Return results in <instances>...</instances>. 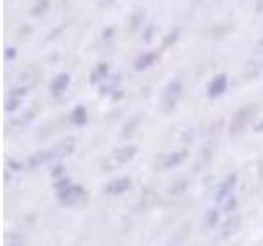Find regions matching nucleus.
<instances>
[{"label":"nucleus","instance_id":"f257e3e1","mask_svg":"<svg viewBox=\"0 0 263 246\" xmlns=\"http://www.w3.org/2000/svg\"><path fill=\"white\" fill-rule=\"evenodd\" d=\"M258 112V105L257 104H250V105H245L242 109H238L232 121H230V127H229V133L232 138L238 136L240 133H243L245 128L249 127V123L255 118V115Z\"/></svg>","mask_w":263,"mask_h":246},{"label":"nucleus","instance_id":"f03ea898","mask_svg":"<svg viewBox=\"0 0 263 246\" xmlns=\"http://www.w3.org/2000/svg\"><path fill=\"white\" fill-rule=\"evenodd\" d=\"M183 90H184L183 82L178 80V79L171 80L170 84L164 87V92L161 97V110L168 113L175 109L178 100H179V97L183 95Z\"/></svg>","mask_w":263,"mask_h":246},{"label":"nucleus","instance_id":"7ed1b4c3","mask_svg":"<svg viewBox=\"0 0 263 246\" xmlns=\"http://www.w3.org/2000/svg\"><path fill=\"white\" fill-rule=\"evenodd\" d=\"M58 202L64 207H72V205H81L87 200V191L82 186H71L64 191L58 192Z\"/></svg>","mask_w":263,"mask_h":246},{"label":"nucleus","instance_id":"20e7f679","mask_svg":"<svg viewBox=\"0 0 263 246\" xmlns=\"http://www.w3.org/2000/svg\"><path fill=\"white\" fill-rule=\"evenodd\" d=\"M138 151V148L135 145H127V146H122L119 150H115L110 153V156L107 158L105 161V168L107 169H115L122 166V164H127L132 159L135 158V154Z\"/></svg>","mask_w":263,"mask_h":246},{"label":"nucleus","instance_id":"39448f33","mask_svg":"<svg viewBox=\"0 0 263 246\" xmlns=\"http://www.w3.org/2000/svg\"><path fill=\"white\" fill-rule=\"evenodd\" d=\"M227 84H229L227 74H217V76L214 77L208 86V97L209 98L220 97L227 90Z\"/></svg>","mask_w":263,"mask_h":246},{"label":"nucleus","instance_id":"423d86ee","mask_svg":"<svg viewBox=\"0 0 263 246\" xmlns=\"http://www.w3.org/2000/svg\"><path fill=\"white\" fill-rule=\"evenodd\" d=\"M69 84H71V76L68 72H61L51 80V84H49V92H51L53 97H61L66 90H68Z\"/></svg>","mask_w":263,"mask_h":246},{"label":"nucleus","instance_id":"0eeeda50","mask_svg":"<svg viewBox=\"0 0 263 246\" xmlns=\"http://www.w3.org/2000/svg\"><path fill=\"white\" fill-rule=\"evenodd\" d=\"M132 187V180L130 177H119V179H114L110 180L109 184L105 187V194L110 195V197H117L125 194L128 189Z\"/></svg>","mask_w":263,"mask_h":246},{"label":"nucleus","instance_id":"6e6552de","mask_svg":"<svg viewBox=\"0 0 263 246\" xmlns=\"http://www.w3.org/2000/svg\"><path fill=\"white\" fill-rule=\"evenodd\" d=\"M187 158V151L186 150H181V151H175V153H168V154H163L160 158V166L163 169H171V168H176L179 166L181 162H184Z\"/></svg>","mask_w":263,"mask_h":246},{"label":"nucleus","instance_id":"1a4fd4ad","mask_svg":"<svg viewBox=\"0 0 263 246\" xmlns=\"http://www.w3.org/2000/svg\"><path fill=\"white\" fill-rule=\"evenodd\" d=\"M237 180H238V176L237 174H230V176L226 177V180L220 184L219 191H217V195H216L217 203H222L224 200H227L230 195H232L234 187L237 186Z\"/></svg>","mask_w":263,"mask_h":246},{"label":"nucleus","instance_id":"9d476101","mask_svg":"<svg viewBox=\"0 0 263 246\" xmlns=\"http://www.w3.org/2000/svg\"><path fill=\"white\" fill-rule=\"evenodd\" d=\"M240 223H242L240 217H230L229 220L224 221V225H222L219 238L220 240H224V238L232 236L234 233H237V230L240 228Z\"/></svg>","mask_w":263,"mask_h":246},{"label":"nucleus","instance_id":"9b49d317","mask_svg":"<svg viewBox=\"0 0 263 246\" xmlns=\"http://www.w3.org/2000/svg\"><path fill=\"white\" fill-rule=\"evenodd\" d=\"M49 161H54V153L53 150H48V151H40L36 154H33L31 158L28 159V168L30 169H36L41 164H46Z\"/></svg>","mask_w":263,"mask_h":246},{"label":"nucleus","instance_id":"f8f14e48","mask_svg":"<svg viewBox=\"0 0 263 246\" xmlns=\"http://www.w3.org/2000/svg\"><path fill=\"white\" fill-rule=\"evenodd\" d=\"M74 148H76V143H74L72 138H68L61 141L56 148H53V153H54V159H60V158H66V156L72 154Z\"/></svg>","mask_w":263,"mask_h":246},{"label":"nucleus","instance_id":"ddd939ff","mask_svg":"<svg viewBox=\"0 0 263 246\" xmlns=\"http://www.w3.org/2000/svg\"><path fill=\"white\" fill-rule=\"evenodd\" d=\"M156 57H158V53H156V51L143 53V54L140 56L138 59L135 61V64H134L135 71H145V69H148L150 66H153V64L156 63Z\"/></svg>","mask_w":263,"mask_h":246},{"label":"nucleus","instance_id":"4468645a","mask_svg":"<svg viewBox=\"0 0 263 246\" xmlns=\"http://www.w3.org/2000/svg\"><path fill=\"white\" fill-rule=\"evenodd\" d=\"M69 121L76 127H84L87 123V109L84 105L74 107V110L69 113Z\"/></svg>","mask_w":263,"mask_h":246},{"label":"nucleus","instance_id":"2eb2a0df","mask_svg":"<svg viewBox=\"0 0 263 246\" xmlns=\"http://www.w3.org/2000/svg\"><path fill=\"white\" fill-rule=\"evenodd\" d=\"M105 79H109V64L101 63L96 66V69L92 72H90L89 82L90 84H99V82L105 80Z\"/></svg>","mask_w":263,"mask_h":246},{"label":"nucleus","instance_id":"dca6fc26","mask_svg":"<svg viewBox=\"0 0 263 246\" xmlns=\"http://www.w3.org/2000/svg\"><path fill=\"white\" fill-rule=\"evenodd\" d=\"M48 8H49V0H38V2L31 7V15L40 16V15H43Z\"/></svg>","mask_w":263,"mask_h":246},{"label":"nucleus","instance_id":"f3484780","mask_svg":"<svg viewBox=\"0 0 263 246\" xmlns=\"http://www.w3.org/2000/svg\"><path fill=\"white\" fill-rule=\"evenodd\" d=\"M138 123H140V117H135V118L128 120V121L125 123V127H123V130H122V135H123V136H130V135L137 130Z\"/></svg>","mask_w":263,"mask_h":246},{"label":"nucleus","instance_id":"a211bd4d","mask_svg":"<svg viewBox=\"0 0 263 246\" xmlns=\"http://www.w3.org/2000/svg\"><path fill=\"white\" fill-rule=\"evenodd\" d=\"M20 97H15V95H8L7 97V102H5V112H13L20 107Z\"/></svg>","mask_w":263,"mask_h":246},{"label":"nucleus","instance_id":"6ab92c4d","mask_svg":"<svg viewBox=\"0 0 263 246\" xmlns=\"http://www.w3.org/2000/svg\"><path fill=\"white\" fill-rule=\"evenodd\" d=\"M71 179L69 177H61V179H58L56 182H54V189H56V192H61L64 191V189H68L71 187Z\"/></svg>","mask_w":263,"mask_h":246},{"label":"nucleus","instance_id":"aec40b11","mask_svg":"<svg viewBox=\"0 0 263 246\" xmlns=\"http://www.w3.org/2000/svg\"><path fill=\"white\" fill-rule=\"evenodd\" d=\"M7 246H25L23 236H20L18 233L10 235V236H8V240H7Z\"/></svg>","mask_w":263,"mask_h":246},{"label":"nucleus","instance_id":"412c9836","mask_svg":"<svg viewBox=\"0 0 263 246\" xmlns=\"http://www.w3.org/2000/svg\"><path fill=\"white\" fill-rule=\"evenodd\" d=\"M217 221H219V212L217 210H211L208 213V218H205V225H208L209 228H212V227L217 225Z\"/></svg>","mask_w":263,"mask_h":246},{"label":"nucleus","instance_id":"4be33fe9","mask_svg":"<svg viewBox=\"0 0 263 246\" xmlns=\"http://www.w3.org/2000/svg\"><path fill=\"white\" fill-rule=\"evenodd\" d=\"M178 38H179V30H175L173 33H168V35L164 36V39H163V48H168L170 45L175 43Z\"/></svg>","mask_w":263,"mask_h":246},{"label":"nucleus","instance_id":"5701e85b","mask_svg":"<svg viewBox=\"0 0 263 246\" xmlns=\"http://www.w3.org/2000/svg\"><path fill=\"white\" fill-rule=\"evenodd\" d=\"M222 203H224V207H222V209H224L226 212H230V210H234V209L237 207V199H235L234 195H230L229 199H227V200H224Z\"/></svg>","mask_w":263,"mask_h":246},{"label":"nucleus","instance_id":"b1692460","mask_svg":"<svg viewBox=\"0 0 263 246\" xmlns=\"http://www.w3.org/2000/svg\"><path fill=\"white\" fill-rule=\"evenodd\" d=\"M140 22H142V13H135L134 16H132V20H130V27H128V30L130 31H134V30H137V27L140 25Z\"/></svg>","mask_w":263,"mask_h":246},{"label":"nucleus","instance_id":"393cba45","mask_svg":"<svg viewBox=\"0 0 263 246\" xmlns=\"http://www.w3.org/2000/svg\"><path fill=\"white\" fill-rule=\"evenodd\" d=\"M4 57H5V61H12V59H15V57H16V49L12 48V46L5 48V54H4Z\"/></svg>","mask_w":263,"mask_h":246},{"label":"nucleus","instance_id":"a878e982","mask_svg":"<svg viewBox=\"0 0 263 246\" xmlns=\"http://www.w3.org/2000/svg\"><path fill=\"white\" fill-rule=\"evenodd\" d=\"M63 171H64V166H63V164H58V166H54V169H51V176H53V177H58Z\"/></svg>","mask_w":263,"mask_h":246},{"label":"nucleus","instance_id":"bb28decb","mask_svg":"<svg viewBox=\"0 0 263 246\" xmlns=\"http://www.w3.org/2000/svg\"><path fill=\"white\" fill-rule=\"evenodd\" d=\"M8 168H10L12 171H20L23 168V164L16 162V161H10V162H8Z\"/></svg>","mask_w":263,"mask_h":246},{"label":"nucleus","instance_id":"cd10ccee","mask_svg":"<svg viewBox=\"0 0 263 246\" xmlns=\"http://www.w3.org/2000/svg\"><path fill=\"white\" fill-rule=\"evenodd\" d=\"M255 10L257 13H263V0H255Z\"/></svg>","mask_w":263,"mask_h":246},{"label":"nucleus","instance_id":"c85d7f7f","mask_svg":"<svg viewBox=\"0 0 263 246\" xmlns=\"http://www.w3.org/2000/svg\"><path fill=\"white\" fill-rule=\"evenodd\" d=\"M112 33H114V27H109V28H105V30H104L102 36H104L105 39H109V38L112 36Z\"/></svg>","mask_w":263,"mask_h":246},{"label":"nucleus","instance_id":"c756f323","mask_svg":"<svg viewBox=\"0 0 263 246\" xmlns=\"http://www.w3.org/2000/svg\"><path fill=\"white\" fill-rule=\"evenodd\" d=\"M255 131H257V133H260V131H263V120L258 123V125L257 127H255Z\"/></svg>","mask_w":263,"mask_h":246},{"label":"nucleus","instance_id":"7c9ffc66","mask_svg":"<svg viewBox=\"0 0 263 246\" xmlns=\"http://www.w3.org/2000/svg\"><path fill=\"white\" fill-rule=\"evenodd\" d=\"M110 2H114V0H107V2H105V4H110Z\"/></svg>","mask_w":263,"mask_h":246}]
</instances>
